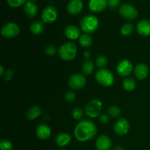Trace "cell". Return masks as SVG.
Masks as SVG:
<instances>
[{
	"label": "cell",
	"instance_id": "1",
	"mask_svg": "<svg viewBox=\"0 0 150 150\" xmlns=\"http://www.w3.org/2000/svg\"><path fill=\"white\" fill-rule=\"evenodd\" d=\"M97 132V127L93 122L89 120H83L76 125L74 136L79 142H85L93 139L96 136Z\"/></svg>",
	"mask_w": 150,
	"mask_h": 150
},
{
	"label": "cell",
	"instance_id": "2",
	"mask_svg": "<svg viewBox=\"0 0 150 150\" xmlns=\"http://www.w3.org/2000/svg\"><path fill=\"white\" fill-rule=\"evenodd\" d=\"M99 26V21L95 16L86 15L83 16L80 21L81 29L85 34H91L97 30Z\"/></svg>",
	"mask_w": 150,
	"mask_h": 150
},
{
	"label": "cell",
	"instance_id": "3",
	"mask_svg": "<svg viewBox=\"0 0 150 150\" xmlns=\"http://www.w3.org/2000/svg\"><path fill=\"white\" fill-rule=\"evenodd\" d=\"M58 53L62 59L64 61H70L76 57L77 47L74 42H64L59 47Z\"/></svg>",
	"mask_w": 150,
	"mask_h": 150
},
{
	"label": "cell",
	"instance_id": "4",
	"mask_svg": "<svg viewBox=\"0 0 150 150\" xmlns=\"http://www.w3.org/2000/svg\"><path fill=\"white\" fill-rule=\"evenodd\" d=\"M95 79L98 83L103 86H112L114 82V76L109 70L105 68L99 69L95 73Z\"/></svg>",
	"mask_w": 150,
	"mask_h": 150
},
{
	"label": "cell",
	"instance_id": "5",
	"mask_svg": "<svg viewBox=\"0 0 150 150\" xmlns=\"http://www.w3.org/2000/svg\"><path fill=\"white\" fill-rule=\"evenodd\" d=\"M103 103L100 100L94 99L86 105L85 113L90 118H96L100 115Z\"/></svg>",
	"mask_w": 150,
	"mask_h": 150
},
{
	"label": "cell",
	"instance_id": "6",
	"mask_svg": "<svg viewBox=\"0 0 150 150\" xmlns=\"http://www.w3.org/2000/svg\"><path fill=\"white\" fill-rule=\"evenodd\" d=\"M20 33V28L18 25L14 22H9L2 26L1 34L3 37L7 38H12L17 37Z\"/></svg>",
	"mask_w": 150,
	"mask_h": 150
},
{
	"label": "cell",
	"instance_id": "7",
	"mask_svg": "<svg viewBox=\"0 0 150 150\" xmlns=\"http://www.w3.org/2000/svg\"><path fill=\"white\" fill-rule=\"evenodd\" d=\"M86 83V79L83 75L80 74V73H75L73 74L68 80V84L71 89H82L84 87Z\"/></svg>",
	"mask_w": 150,
	"mask_h": 150
},
{
	"label": "cell",
	"instance_id": "8",
	"mask_svg": "<svg viewBox=\"0 0 150 150\" xmlns=\"http://www.w3.org/2000/svg\"><path fill=\"white\" fill-rule=\"evenodd\" d=\"M120 13L124 18L127 20H133L138 16V11L135 7L128 3L122 4L120 7Z\"/></svg>",
	"mask_w": 150,
	"mask_h": 150
},
{
	"label": "cell",
	"instance_id": "9",
	"mask_svg": "<svg viewBox=\"0 0 150 150\" xmlns=\"http://www.w3.org/2000/svg\"><path fill=\"white\" fill-rule=\"evenodd\" d=\"M58 16L57 10L53 6H48L42 13V22L45 23H51L55 21Z\"/></svg>",
	"mask_w": 150,
	"mask_h": 150
},
{
	"label": "cell",
	"instance_id": "10",
	"mask_svg": "<svg viewBox=\"0 0 150 150\" xmlns=\"http://www.w3.org/2000/svg\"><path fill=\"white\" fill-rule=\"evenodd\" d=\"M115 133L119 136L127 134L130 130V123L128 120L125 118H120L115 122L114 126Z\"/></svg>",
	"mask_w": 150,
	"mask_h": 150
},
{
	"label": "cell",
	"instance_id": "11",
	"mask_svg": "<svg viewBox=\"0 0 150 150\" xmlns=\"http://www.w3.org/2000/svg\"><path fill=\"white\" fill-rule=\"evenodd\" d=\"M133 70V65L128 60H122L117 66V72L119 76L127 77Z\"/></svg>",
	"mask_w": 150,
	"mask_h": 150
},
{
	"label": "cell",
	"instance_id": "12",
	"mask_svg": "<svg viewBox=\"0 0 150 150\" xmlns=\"http://www.w3.org/2000/svg\"><path fill=\"white\" fill-rule=\"evenodd\" d=\"M112 146V142L109 137L105 135L100 136L95 142V146L98 150H110Z\"/></svg>",
	"mask_w": 150,
	"mask_h": 150
},
{
	"label": "cell",
	"instance_id": "13",
	"mask_svg": "<svg viewBox=\"0 0 150 150\" xmlns=\"http://www.w3.org/2000/svg\"><path fill=\"white\" fill-rule=\"evenodd\" d=\"M83 7L81 0H70L67 4V11L71 15H78L82 11Z\"/></svg>",
	"mask_w": 150,
	"mask_h": 150
},
{
	"label": "cell",
	"instance_id": "14",
	"mask_svg": "<svg viewBox=\"0 0 150 150\" xmlns=\"http://www.w3.org/2000/svg\"><path fill=\"white\" fill-rule=\"evenodd\" d=\"M136 30L142 36H150V21L147 19L141 20L137 23Z\"/></svg>",
	"mask_w": 150,
	"mask_h": 150
},
{
	"label": "cell",
	"instance_id": "15",
	"mask_svg": "<svg viewBox=\"0 0 150 150\" xmlns=\"http://www.w3.org/2000/svg\"><path fill=\"white\" fill-rule=\"evenodd\" d=\"M89 8L94 13H100L103 11L108 6L107 0H90Z\"/></svg>",
	"mask_w": 150,
	"mask_h": 150
},
{
	"label": "cell",
	"instance_id": "16",
	"mask_svg": "<svg viewBox=\"0 0 150 150\" xmlns=\"http://www.w3.org/2000/svg\"><path fill=\"white\" fill-rule=\"evenodd\" d=\"M64 35L69 40H76L81 37V31L78 26L75 25H68L64 29Z\"/></svg>",
	"mask_w": 150,
	"mask_h": 150
},
{
	"label": "cell",
	"instance_id": "17",
	"mask_svg": "<svg viewBox=\"0 0 150 150\" xmlns=\"http://www.w3.org/2000/svg\"><path fill=\"white\" fill-rule=\"evenodd\" d=\"M134 73L136 77L139 80H144L149 74V67L144 63H139L134 69Z\"/></svg>",
	"mask_w": 150,
	"mask_h": 150
},
{
	"label": "cell",
	"instance_id": "18",
	"mask_svg": "<svg viewBox=\"0 0 150 150\" xmlns=\"http://www.w3.org/2000/svg\"><path fill=\"white\" fill-rule=\"evenodd\" d=\"M23 11L27 17L34 18L37 16L38 12V6L32 1H27L23 5Z\"/></svg>",
	"mask_w": 150,
	"mask_h": 150
},
{
	"label": "cell",
	"instance_id": "19",
	"mask_svg": "<svg viewBox=\"0 0 150 150\" xmlns=\"http://www.w3.org/2000/svg\"><path fill=\"white\" fill-rule=\"evenodd\" d=\"M37 136L41 140H45L50 137L51 134V128L45 124H41L37 127Z\"/></svg>",
	"mask_w": 150,
	"mask_h": 150
},
{
	"label": "cell",
	"instance_id": "20",
	"mask_svg": "<svg viewBox=\"0 0 150 150\" xmlns=\"http://www.w3.org/2000/svg\"><path fill=\"white\" fill-rule=\"evenodd\" d=\"M55 141L57 146H60V147H63V146H67L70 143V142H71V136L68 133H62L57 135Z\"/></svg>",
	"mask_w": 150,
	"mask_h": 150
},
{
	"label": "cell",
	"instance_id": "21",
	"mask_svg": "<svg viewBox=\"0 0 150 150\" xmlns=\"http://www.w3.org/2000/svg\"><path fill=\"white\" fill-rule=\"evenodd\" d=\"M43 22L40 21H36L33 22L32 24L30 26V31L32 34L35 35H38L42 33L44 30Z\"/></svg>",
	"mask_w": 150,
	"mask_h": 150
},
{
	"label": "cell",
	"instance_id": "22",
	"mask_svg": "<svg viewBox=\"0 0 150 150\" xmlns=\"http://www.w3.org/2000/svg\"><path fill=\"white\" fill-rule=\"evenodd\" d=\"M41 113H42V111H41L40 108L37 106V105H34V106H32V108L28 110L26 117H27L28 120H33L39 117Z\"/></svg>",
	"mask_w": 150,
	"mask_h": 150
},
{
	"label": "cell",
	"instance_id": "23",
	"mask_svg": "<svg viewBox=\"0 0 150 150\" xmlns=\"http://www.w3.org/2000/svg\"><path fill=\"white\" fill-rule=\"evenodd\" d=\"M79 43L83 48H89L92 44V38L89 34H83L79 38Z\"/></svg>",
	"mask_w": 150,
	"mask_h": 150
},
{
	"label": "cell",
	"instance_id": "24",
	"mask_svg": "<svg viewBox=\"0 0 150 150\" xmlns=\"http://www.w3.org/2000/svg\"><path fill=\"white\" fill-rule=\"evenodd\" d=\"M82 72L84 73L86 76H89V75L92 74L95 70V65H94L93 62L89 60H86L83 62V65H82Z\"/></svg>",
	"mask_w": 150,
	"mask_h": 150
},
{
	"label": "cell",
	"instance_id": "25",
	"mask_svg": "<svg viewBox=\"0 0 150 150\" xmlns=\"http://www.w3.org/2000/svg\"><path fill=\"white\" fill-rule=\"evenodd\" d=\"M122 86L127 91H133L136 87V82L132 78H126L123 80Z\"/></svg>",
	"mask_w": 150,
	"mask_h": 150
},
{
	"label": "cell",
	"instance_id": "26",
	"mask_svg": "<svg viewBox=\"0 0 150 150\" xmlns=\"http://www.w3.org/2000/svg\"><path fill=\"white\" fill-rule=\"evenodd\" d=\"M108 114L113 118H117L121 115V110L117 105H111L108 110Z\"/></svg>",
	"mask_w": 150,
	"mask_h": 150
},
{
	"label": "cell",
	"instance_id": "27",
	"mask_svg": "<svg viewBox=\"0 0 150 150\" xmlns=\"http://www.w3.org/2000/svg\"><path fill=\"white\" fill-rule=\"evenodd\" d=\"M133 26L130 23H125L121 28V34L123 36H128L133 32Z\"/></svg>",
	"mask_w": 150,
	"mask_h": 150
},
{
	"label": "cell",
	"instance_id": "28",
	"mask_svg": "<svg viewBox=\"0 0 150 150\" xmlns=\"http://www.w3.org/2000/svg\"><path fill=\"white\" fill-rule=\"evenodd\" d=\"M95 63L100 69L103 68L105 66H106L107 63H108V59L105 56H98L95 60Z\"/></svg>",
	"mask_w": 150,
	"mask_h": 150
},
{
	"label": "cell",
	"instance_id": "29",
	"mask_svg": "<svg viewBox=\"0 0 150 150\" xmlns=\"http://www.w3.org/2000/svg\"><path fill=\"white\" fill-rule=\"evenodd\" d=\"M0 150H13V144L10 141L3 139L0 142Z\"/></svg>",
	"mask_w": 150,
	"mask_h": 150
},
{
	"label": "cell",
	"instance_id": "30",
	"mask_svg": "<svg viewBox=\"0 0 150 150\" xmlns=\"http://www.w3.org/2000/svg\"><path fill=\"white\" fill-rule=\"evenodd\" d=\"M72 115H73V117L75 120H81L83 115V110L81 108H79V107L74 108L73 109V111H72Z\"/></svg>",
	"mask_w": 150,
	"mask_h": 150
},
{
	"label": "cell",
	"instance_id": "31",
	"mask_svg": "<svg viewBox=\"0 0 150 150\" xmlns=\"http://www.w3.org/2000/svg\"><path fill=\"white\" fill-rule=\"evenodd\" d=\"M9 5L13 7H18L26 3V0H7Z\"/></svg>",
	"mask_w": 150,
	"mask_h": 150
},
{
	"label": "cell",
	"instance_id": "32",
	"mask_svg": "<svg viewBox=\"0 0 150 150\" xmlns=\"http://www.w3.org/2000/svg\"><path fill=\"white\" fill-rule=\"evenodd\" d=\"M57 52V50L54 45H49L45 47V54L48 56H54Z\"/></svg>",
	"mask_w": 150,
	"mask_h": 150
},
{
	"label": "cell",
	"instance_id": "33",
	"mask_svg": "<svg viewBox=\"0 0 150 150\" xmlns=\"http://www.w3.org/2000/svg\"><path fill=\"white\" fill-rule=\"evenodd\" d=\"M76 94L72 91L67 92L64 95V100L68 103H72L76 100Z\"/></svg>",
	"mask_w": 150,
	"mask_h": 150
},
{
	"label": "cell",
	"instance_id": "34",
	"mask_svg": "<svg viewBox=\"0 0 150 150\" xmlns=\"http://www.w3.org/2000/svg\"><path fill=\"white\" fill-rule=\"evenodd\" d=\"M108 1V6L111 10H115L120 5L121 0H107Z\"/></svg>",
	"mask_w": 150,
	"mask_h": 150
},
{
	"label": "cell",
	"instance_id": "35",
	"mask_svg": "<svg viewBox=\"0 0 150 150\" xmlns=\"http://www.w3.org/2000/svg\"><path fill=\"white\" fill-rule=\"evenodd\" d=\"M13 76V70L11 69H9L7 71H6L5 76H4V80L6 81H10Z\"/></svg>",
	"mask_w": 150,
	"mask_h": 150
},
{
	"label": "cell",
	"instance_id": "36",
	"mask_svg": "<svg viewBox=\"0 0 150 150\" xmlns=\"http://www.w3.org/2000/svg\"><path fill=\"white\" fill-rule=\"evenodd\" d=\"M99 120L102 123L106 124V123H108V121H109V117H108V116L107 115V114H103L99 116Z\"/></svg>",
	"mask_w": 150,
	"mask_h": 150
},
{
	"label": "cell",
	"instance_id": "37",
	"mask_svg": "<svg viewBox=\"0 0 150 150\" xmlns=\"http://www.w3.org/2000/svg\"><path fill=\"white\" fill-rule=\"evenodd\" d=\"M90 56H91V54H90V53L89 52V51H85V52H84V57L86 59H89L90 58Z\"/></svg>",
	"mask_w": 150,
	"mask_h": 150
},
{
	"label": "cell",
	"instance_id": "38",
	"mask_svg": "<svg viewBox=\"0 0 150 150\" xmlns=\"http://www.w3.org/2000/svg\"><path fill=\"white\" fill-rule=\"evenodd\" d=\"M113 150H125V149L120 146H117L114 148V149Z\"/></svg>",
	"mask_w": 150,
	"mask_h": 150
},
{
	"label": "cell",
	"instance_id": "39",
	"mask_svg": "<svg viewBox=\"0 0 150 150\" xmlns=\"http://www.w3.org/2000/svg\"><path fill=\"white\" fill-rule=\"evenodd\" d=\"M3 74H4V67H3V66H1L0 67V75L3 76Z\"/></svg>",
	"mask_w": 150,
	"mask_h": 150
},
{
	"label": "cell",
	"instance_id": "40",
	"mask_svg": "<svg viewBox=\"0 0 150 150\" xmlns=\"http://www.w3.org/2000/svg\"><path fill=\"white\" fill-rule=\"evenodd\" d=\"M30 1H35V0H30Z\"/></svg>",
	"mask_w": 150,
	"mask_h": 150
},
{
	"label": "cell",
	"instance_id": "41",
	"mask_svg": "<svg viewBox=\"0 0 150 150\" xmlns=\"http://www.w3.org/2000/svg\"><path fill=\"white\" fill-rule=\"evenodd\" d=\"M59 150H64V149H59Z\"/></svg>",
	"mask_w": 150,
	"mask_h": 150
}]
</instances>
